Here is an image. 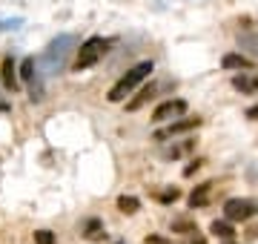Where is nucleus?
Here are the masks:
<instances>
[{"mask_svg": "<svg viewBox=\"0 0 258 244\" xmlns=\"http://www.w3.org/2000/svg\"><path fill=\"white\" fill-rule=\"evenodd\" d=\"M78 43V40L72 38V35H60V38H55L52 43H49V49L40 55V69H43V75H57L60 69L66 66V57H69V52H72V46Z\"/></svg>", "mask_w": 258, "mask_h": 244, "instance_id": "1", "label": "nucleus"}, {"mask_svg": "<svg viewBox=\"0 0 258 244\" xmlns=\"http://www.w3.org/2000/svg\"><path fill=\"white\" fill-rule=\"evenodd\" d=\"M152 75V60H144V64L138 66H132L126 75H120L118 81H115V86L109 89V95H106V101L109 103H120V101H126V95L135 89L138 84H144L147 78Z\"/></svg>", "mask_w": 258, "mask_h": 244, "instance_id": "2", "label": "nucleus"}, {"mask_svg": "<svg viewBox=\"0 0 258 244\" xmlns=\"http://www.w3.org/2000/svg\"><path fill=\"white\" fill-rule=\"evenodd\" d=\"M109 46H112V38H101V35L83 40L81 49H78V57H75V72H86V69H92V66L109 52Z\"/></svg>", "mask_w": 258, "mask_h": 244, "instance_id": "3", "label": "nucleus"}, {"mask_svg": "<svg viewBox=\"0 0 258 244\" xmlns=\"http://www.w3.org/2000/svg\"><path fill=\"white\" fill-rule=\"evenodd\" d=\"M20 81L29 86V98L32 103H40L46 98V86H43V69L35 57H23L20 60Z\"/></svg>", "mask_w": 258, "mask_h": 244, "instance_id": "4", "label": "nucleus"}, {"mask_svg": "<svg viewBox=\"0 0 258 244\" xmlns=\"http://www.w3.org/2000/svg\"><path fill=\"white\" fill-rule=\"evenodd\" d=\"M224 216L230 221H249L252 216H258V201H252V198H230L224 204Z\"/></svg>", "mask_w": 258, "mask_h": 244, "instance_id": "5", "label": "nucleus"}, {"mask_svg": "<svg viewBox=\"0 0 258 244\" xmlns=\"http://www.w3.org/2000/svg\"><path fill=\"white\" fill-rule=\"evenodd\" d=\"M184 112H186V101H181V98H169V101H164V103H158L155 106L152 121L164 124V121H172V118H181Z\"/></svg>", "mask_w": 258, "mask_h": 244, "instance_id": "6", "label": "nucleus"}, {"mask_svg": "<svg viewBox=\"0 0 258 244\" xmlns=\"http://www.w3.org/2000/svg\"><path fill=\"white\" fill-rule=\"evenodd\" d=\"M201 127V118L195 115V118H181V121H169V127H164V130H158L152 138H155L158 144H164L166 138H172V135H181V132H189V130H198Z\"/></svg>", "mask_w": 258, "mask_h": 244, "instance_id": "7", "label": "nucleus"}, {"mask_svg": "<svg viewBox=\"0 0 258 244\" xmlns=\"http://www.w3.org/2000/svg\"><path fill=\"white\" fill-rule=\"evenodd\" d=\"M0 81H3V86L9 89L12 95L20 89V78H18V64H15V57L6 55L3 57V64H0Z\"/></svg>", "mask_w": 258, "mask_h": 244, "instance_id": "8", "label": "nucleus"}, {"mask_svg": "<svg viewBox=\"0 0 258 244\" xmlns=\"http://www.w3.org/2000/svg\"><path fill=\"white\" fill-rule=\"evenodd\" d=\"M232 86H235L241 95H258V78L255 75H247V72L232 75Z\"/></svg>", "mask_w": 258, "mask_h": 244, "instance_id": "9", "label": "nucleus"}, {"mask_svg": "<svg viewBox=\"0 0 258 244\" xmlns=\"http://www.w3.org/2000/svg\"><path fill=\"white\" fill-rule=\"evenodd\" d=\"M83 238H86V241H103V238H106L101 218H86V221H83Z\"/></svg>", "mask_w": 258, "mask_h": 244, "instance_id": "10", "label": "nucleus"}, {"mask_svg": "<svg viewBox=\"0 0 258 244\" xmlns=\"http://www.w3.org/2000/svg\"><path fill=\"white\" fill-rule=\"evenodd\" d=\"M221 66L224 69H255V64H252L244 52H230V55H224Z\"/></svg>", "mask_w": 258, "mask_h": 244, "instance_id": "11", "label": "nucleus"}, {"mask_svg": "<svg viewBox=\"0 0 258 244\" xmlns=\"http://www.w3.org/2000/svg\"><path fill=\"white\" fill-rule=\"evenodd\" d=\"M210 193H212V184L207 181V184H201V187H195L192 193H189V207L192 210H198V207H207L210 204Z\"/></svg>", "mask_w": 258, "mask_h": 244, "instance_id": "12", "label": "nucleus"}, {"mask_svg": "<svg viewBox=\"0 0 258 244\" xmlns=\"http://www.w3.org/2000/svg\"><path fill=\"white\" fill-rule=\"evenodd\" d=\"M155 92H158V84L144 86V89L138 92V98H132V101L126 103V109H129V112H135V109H141V106H144L147 101H152V98H155Z\"/></svg>", "mask_w": 258, "mask_h": 244, "instance_id": "13", "label": "nucleus"}, {"mask_svg": "<svg viewBox=\"0 0 258 244\" xmlns=\"http://www.w3.org/2000/svg\"><path fill=\"white\" fill-rule=\"evenodd\" d=\"M118 210L123 213V216H135V213L141 210V201L135 196H120L118 198Z\"/></svg>", "mask_w": 258, "mask_h": 244, "instance_id": "14", "label": "nucleus"}, {"mask_svg": "<svg viewBox=\"0 0 258 244\" xmlns=\"http://www.w3.org/2000/svg\"><path fill=\"white\" fill-rule=\"evenodd\" d=\"M210 233L218 235V238H230V235H235V230H232V221H230V218H224V221H212V224H210Z\"/></svg>", "mask_w": 258, "mask_h": 244, "instance_id": "15", "label": "nucleus"}, {"mask_svg": "<svg viewBox=\"0 0 258 244\" xmlns=\"http://www.w3.org/2000/svg\"><path fill=\"white\" fill-rule=\"evenodd\" d=\"M169 230H172V233H181V235H189V233H195L198 227H195L192 221H189V218H175Z\"/></svg>", "mask_w": 258, "mask_h": 244, "instance_id": "16", "label": "nucleus"}, {"mask_svg": "<svg viewBox=\"0 0 258 244\" xmlns=\"http://www.w3.org/2000/svg\"><path fill=\"white\" fill-rule=\"evenodd\" d=\"M192 138H186L184 144H178V147H169V150H164V158H178V155H184L186 150H192Z\"/></svg>", "mask_w": 258, "mask_h": 244, "instance_id": "17", "label": "nucleus"}, {"mask_svg": "<svg viewBox=\"0 0 258 244\" xmlns=\"http://www.w3.org/2000/svg\"><path fill=\"white\" fill-rule=\"evenodd\" d=\"M178 198H181V190L178 187H166L164 193H158V201L161 204H175Z\"/></svg>", "mask_w": 258, "mask_h": 244, "instance_id": "18", "label": "nucleus"}, {"mask_svg": "<svg viewBox=\"0 0 258 244\" xmlns=\"http://www.w3.org/2000/svg\"><path fill=\"white\" fill-rule=\"evenodd\" d=\"M35 244H55V233H49V230H35Z\"/></svg>", "mask_w": 258, "mask_h": 244, "instance_id": "19", "label": "nucleus"}, {"mask_svg": "<svg viewBox=\"0 0 258 244\" xmlns=\"http://www.w3.org/2000/svg\"><path fill=\"white\" fill-rule=\"evenodd\" d=\"M201 167H204V158H195V161H189V164L184 167V175L189 178V175H195V172H198Z\"/></svg>", "mask_w": 258, "mask_h": 244, "instance_id": "20", "label": "nucleus"}, {"mask_svg": "<svg viewBox=\"0 0 258 244\" xmlns=\"http://www.w3.org/2000/svg\"><path fill=\"white\" fill-rule=\"evenodd\" d=\"M238 43H241V46H247L249 52H252V55H258V43H255L252 38H249V35H244V38H238Z\"/></svg>", "mask_w": 258, "mask_h": 244, "instance_id": "21", "label": "nucleus"}, {"mask_svg": "<svg viewBox=\"0 0 258 244\" xmlns=\"http://www.w3.org/2000/svg\"><path fill=\"white\" fill-rule=\"evenodd\" d=\"M184 244H207V238H204V235H198V230H195V233H189V238H186Z\"/></svg>", "mask_w": 258, "mask_h": 244, "instance_id": "22", "label": "nucleus"}, {"mask_svg": "<svg viewBox=\"0 0 258 244\" xmlns=\"http://www.w3.org/2000/svg\"><path fill=\"white\" fill-rule=\"evenodd\" d=\"M20 23H23L20 18H15V20H0V29H18Z\"/></svg>", "mask_w": 258, "mask_h": 244, "instance_id": "23", "label": "nucleus"}, {"mask_svg": "<svg viewBox=\"0 0 258 244\" xmlns=\"http://www.w3.org/2000/svg\"><path fill=\"white\" fill-rule=\"evenodd\" d=\"M247 118H252V121H258V103H255V106H249V109H247Z\"/></svg>", "mask_w": 258, "mask_h": 244, "instance_id": "24", "label": "nucleus"}, {"mask_svg": "<svg viewBox=\"0 0 258 244\" xmlns=\"http://www.w3.org/2000/svg\"><path fill=\"white\" fill-rule=\"evenodd\" d=\"M147 244H169V241H166V238H158V235H149Z\"/></svg>", "mask_w": 258, "mask_h": 244, "instance_id": "25", "label": "nucleus"}, {"mask_svg": "<svg viewBox=\"0 0 258 244\" xmlns=\"http://www.w3.org/2000/svg\"><path fill=\"white\" fill-rule=\"evenodd\" d=\"M115 244H123V241H115Z\"/></svg>", "mask_w": 258, "mask_h": 244, "instance_id": "26", "label": "nucleus"}, {"mask_svg": "<svg viewBox=\"0 0 258 244\" xmlns=\"http://www.w3.org/2000/svg\"><path fill=\"white\" fill-rule=\"evenodd\" d=\"M227 244H232V241H227Z\"/></svg>", "mask_w": 258, "mask_h": 244, "instance_id": "27", "label": "nucleus"}]
</instances>
